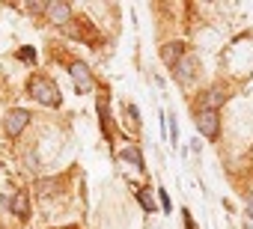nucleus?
<instances>
[{
	"instance_id": "1a4fd4ad",
	"label": "nucleus",
	"mask_w": 253,
	"mask_h": 229,
	"mask_svg": "<svg viewBox=\"0 0 253 229\" xmlns=\"http://www.w3.org/2000/svg\"><path fill=\"white\" fill-rule=\"evenodd\" d=\"M223 101H226L223 89H209V92H206V98H203V110H217Z\"/></svg>"
},
{
	"instance_id": "7ed1b4c3",
	"label": "nucleus",
	"mask_w": 253,
	"mask_h": 229,
	"mask_svg": "<svg viewBox=\"0 0 253 229\" xmlns=\"http://www.w3.org/2000/svg\"><path fill=\"white\" fill-rule=\"evenodd\" d=\"M27 122H30V113L27 110H12V113H6V137H18L24 128H27Z\"/></svg>"
},
{
	"instance_id": "0eeeda50",
	"label": "nucleus",
	"mask_w": 253,
	"mask_h": 229,
	"mask_svg": "<svg viewBox=\"0 0 253 229\" xmlns=\"http://www.w3.org/2000/svg\"><path fill=\"white\" fill-rule=\"evenodd\" d=\"M119 158H122L125 164H131L134 170H143V155H140V149H137V146H125V149L119 152Z\"/></svg>"
},
{
	"instance_id": "f8f14e48",
	"label": "nucleus",
	"mask_w": 253,
	"mask_h": 229,
	"mask_svg": "<svg viewBox=\"0 0 253 229\" xmlns=\"http://www.w3.org/2000/svg\"><path fill=\"white\" fill-rule=\"evenodd\" d=\"M18 57L27 60V63H33V60H36V51H33V48H24V51H18Z\"/></svg>"
},
{
	"instance_id": "dca6fc26",
	"label": "nucleus",
	"mask_w": 253,
	"mask_h": 229,
	"mask_svg": "<svg viewBox=\"0 0 253 229\" xmlns=\"http://www.w3.org/2000/svg\"><path fill=\"white\" fill-rule=\"evenodd\" d=\"M244 229H253V220H244Z\"/></svg>"
},
{
	"instance_id": "20e7f679",
	"label": "nucleus",
	"mask_w": 253,
	"mask_h": 229,
	"mask_svg": "<svg viewBox=\"0 0 253 229\" xmlns=\"http://www.w3.org/2000/svg\"><path fill=\"white\" fill-rule=\"evenodd\" d=\"M197 69H200L197 57H191V54H188V57H185V60H182L176 69H173V75H176V80H179V83H185V86H188V83H194V77H197Z\"/></svg>"
},
{
	"instance_id": "f03ea898",
	"label": "nucleus",
	"mask_w": 253,
	"mask_h": 229,
	"mask_svg": "<svg viewBox=\"0 0 253 229\" xmlns=\"http://www.w3.org/2000/svg\"><path fill=\"white\" fill-rule=\"evenodd\" d=\"M197 128H200L209 140H214V137L220 134V116H217V110H200V113H197Z\"/></svg>"
},
{
	"instance_id": "39448f33",
	"label": "nucleus",
	"mask_w": 253,
	"mask_h": 229,
	"mask_svg": "<svg viewBox=\"0 0 253 229\" xmlns=\"http://www.w3.org/2000/svg\"><path fill=\"white\" fill-rule=\"evenodd\" d=\"M72 80H75L78 92H89V89H92V75H89L86 63H75V66H72Z\"/></svg>"
},
{
	"instance_id": "6e6552de",
	"label": "nucleus",
	"mask_w": 253,
	"mask_h": 229,
	"mask_svg": "<svg viewBox=\"0 0 253 229\" xmlns=\"http://www.w3.org/2000/svg\"><path fill=\"white\" fill-rule=\"evenodd\" d=\"M48 15H51V21H57V24H69L72 9H69L66 3H51V6H48Z\"/></svg>"
},
{
	"instance_id": "423d86ee",
	"label": "nucleus",
	"mask_w": 253,
	"mask_h": 229,
	"mask_svg": "<svg viewBox=\"0 0 253 229\" xmlns=\"http://www.w3.org/2000/svg\"><path fill=\"white\" fill-rule=\"evenodd\" d=\"M161 57H164V63H167V66H173V69H176L188 54H185V45H182V42H170V45H164V48H161Z\"/></svg>"
},
{
	"instance_id": "f257e3e1",
	"label": "nucleus",
	"mask_w": 253,
	"mask_h": 229,
	"mask_svg": "<svg viewBox=\"0 0 253 229\" xmlns=\"http://www.w3.org/2000/svg\"><path fill=\"white\" fill-rule=\"evenodd\" d=\"M30 92L36 95L39 104H48V107H51V104H60V89H57L48 77H33V80H30Z\"/></svg>"
},
{
	"instance_id": "2eb2a0df",
	"label": "nucleus",
	"mask_w": 253,
	"mask_h": 229,
	"mask_svg": "<svg viewBox=\"0 0 253 229\" xmlns=\"http://www.w3.org/2000/svg\"><path fill=\"white\" fill-rule=\"evenodd\" d=\"M247 220H253V196L247 199Z\"/></svg>"
},
{
	"instance_id": "9d476101",
	"label": "nucleus",
	"mask_w": 253,
	"mask_h": 229,
	"mask_svg": "<svg viewBox=\"0 0 253 229\" xmlns=\"http://www.w3.org/2000/svg\"><path fill=\"white\" fill-rule=\"evenodd\" d=\"M12 211H15L18 217H27V211H30V199H27L24 191H18V193L12 196Z\"/></svg>"
},
{
	"instance_id": "9b49d317",
	"label": "nucleus",
	"mask_w": 253,
	"mask_h": 229,
	"mask_svg": "<svg viewBox=\"0 0 253 229\" xmlns=\"http://www.w3.org/2000/svg\"><path fill=\"white\" fill-rule=\"evenodd\" d=\"M137 196H140V202H143V208H146V211L152 214V211H155V202H152V196H149V193H143V191H140Z\"/></svg>"
},
{
	"instance_id": "ddd939ff",
	"label": "nucleus",
	"mask_w": 253,
	"mask_h": 229,
	"mask_svg": "<svg viewBox=\"0 0 253 229\" xmlns=\"http://www.w3.org/2000/svg\"><path fill=\"white\" fill-rule=\"evenodd\" d=\"M42 9H48L45 3H27V12H42Z\"/></svg>"
},
{
	"instance_id": "4468645a",
	"label": "nucleus",
	"mask_w": 253,
	"mask_h": 229,
	"mask_svg": "<svg viewBox=\"0 0 253 229\" xmlns=\"http://www.w3.org/2000/svg\"><path fill=\"white\" fill-rule=\"evenodd\" d=\"M161 205H164V211H170L173 205H170V196H167V191H161Z\"/></svg>"
}]
</instances>
